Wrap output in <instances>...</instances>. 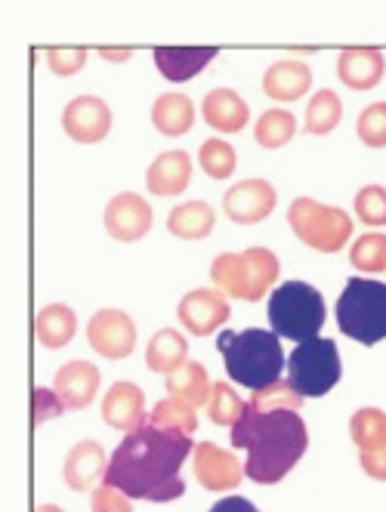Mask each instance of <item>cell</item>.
I'll return each mask as SVG.
<instances>
[{
	"label": "cell",
	"mask_w": 386,
	"mask_h": 512,
	"mask_svg": "<svg viewBox=\"0 0 386 512\" xmlns=\"http://www.w3.org/2000/svg\"><path fill=\"white\" fill-rule=\"evenodd\" d=\"M359 139L368 149H386V102H374L359 115Z\"/></svg>",
	"instance_id": "d590c367"
},
{
	"label": "cell",
	"mask_w": 386,
	"mask_h": 512,
	"mask_svg": "<svg viewBox=\"0 0 386 512\" xmlns=\"http://www.w3.org/2000/svg\"><path fill=\"white\" fill-rule=\"evenodd\" d=\"M337 327L365 346L386 340V284L349 278L337 300Z\"/></svg>",
	"instance_id": "5b68a950"
},
{
	"label": "cell",
	"mask_w": 386,
	"mask_h": 512,
	"mask_svg": "<svg viewBox=\"0 0 386 512\" xmlns=\"http://www.w3.org/2000/svg\"><path fill=\"white\" fill-rule=\"evenodd\" d=\"M248 405H254L257 411H297L303 405V395L291 383H275L263 392H254Z\"/></svg>",
	"instance_id": "e575fe53"
},
{
	"label": "cell",
	"mask_w": 386,
	"mask_h": 512,
	"mask_svg": "<svg viewBox=\"0 0 386 512\" xmlns=\"http://www.w3.org/2000/svg\"><path fill=\"white\" fill-rule=\"evenodd\" d=\"M343 118V105H340V96L334 90H319L309 105H306V133H315V136H325L331 133Z\"/></svg>",
	"instance_id": "f1b7e54d"
},
{
	"label": "cell",
	"mask_w": 386,
	"mask_h": 512,
	"mask_svg": "<svg viewBox=\"0 0 386 512\" xmlns=\"http://www.w3.org/2000/svg\"><path fill=\"white\" fill-rule=\"evenodd\" d=\"M192 179V161L186 152H164L152 161L146 173V186L155 198H173L189 189Z\"/></svg>",
	"instance_id": "ffe728a7"
},
{
	"label": "cell",
	"mask_w": 386,
	"mask_h": 512,
	"mask_svg": "<svg viewBox=\"0 0 386 512\" xmlns=\"http://www.w3.org/2000/svg\"><path fill=\"white\" fill-rule=\"evenodd\" d=\"M288 223L294 235L319 253H337L353 238V219L340 207H325L312 198H297L288 207Z\"/></svg>",
	"instance_id": "52a82bcc"
},
{
	"label": "cell",
	"mask_w": 386,
	"mask_h": 512,
	"mask_svg": "<svg viewBox=\"0 0 386 512\" xmlns=\"http://www.w3.org/2000/svg\"><path fill=\"white\" fill-rule=\"evenodd\" d=\"M297 133V118L291 112H285V108H269V112L257 121V142L263 145V149H282V145H288Z\"/></svg>",
	"instance_id": "f546056e"
},
{
	"label": "cell",
	"mask_w": 386,
	"mask_h": 512,
	"mask_svg": "<svg viewBox=\"0 0 386 512\" xmlns=\"http://www.w3.org/2000/svg\"><path fill=\"white\" fill-rule=\"evenodd\" d=\"M152 56L167 81L183 84V81H192L198 71L217 56V50L214 47H155Z\"/></svg>",
	"instance_id": "7402d4cb"
},
{
	"label": "cell",
	"mask_w": 386,
	"mask_h": 512,
	"mask_svg": "<svg viewBox=\"0 0 386 512\" xmlns=\"http://www.w3.org/2000/svg\"><path fill=\"white\" fill-rule=\"evenodd\" d=\"M90 509H93V512H133L127 494L118 491V488H112V485H105V482L93 491Z\"/></svg>",
	"instance_id": "f35d334b"
},
{
	"label": "cell",
	"mask_w": 386,
	"mask_h": 512,
	"mask_svg": "<svg viewBox=\"0 0 386 512\" xmlns=\"http://www.w3.org/2000/svg\"><path fill=\"white\" fill-rule=\"evenodd\" d=\"M180 324L195 337H207L220 331V327L229 321V300L223 290H210V287H198L192 294H186L180 300Z\"/></svg>",
	"instance_id": "8fae6325"
},
{
	"label": "cell",
	"mask_w": 386,
	"mask_h": 512,
	"mask_svg": "<svg viewBox=\"0 0 386 512\" xmlns=\"http://www.w3.org/2000/svg\"><path fill=\"white\" fill-rule=\"evenodd\" d=\"M192 472L201 488L207 491H235L244 479V466L232 451L217 448L214 442H201L192 451Z\"/></svg>",
	"instance_id": "30bf717a"
},
{
	"label": "cell",
	"mask_w": 386,
	"mask_h": 512,
	"mask_svg": "<svg viewBox=\"0 0 386 512\" xmlns=\"http://www.w3.org/2000/svg\"><path fill=\"white\" fill-rule=\"evenodd\" d=\"M282 275L278 256L266 247H251L241 253H220L210 263V278H214L217 290H223L232 300H248L257 303L269 294V287Z\"/></svg>",
	"instance_id": "277c9868"
},
{
	"label": "cell",
	"mask_w": 386,
	"mask_h": 512,
	"mask_svg": "<svg viewBox=\"0 0 386 512\" xmlns=\"http://www.w3.org/2000/svg\"><path fill=\"white\" fill-rule=\"evenodd\" d=\"M34 512H65V509H59L53 503H38V509H34Z\"/></svg>",
	"instance_id": "ee69618b"
},
{
	"label": "cell",
	"mask_w": 386,
	"mask_h": 512,
	"mask_svg": "<svg viewBox=\"0 0 386 512\" xmlns=\"http://www.w3.org/2000/svg\"><path fill=\"white\" fill-rule=\"evenodd\" d=\"M102 53V59H112V62H124V59H130V47H121V50H112V47H102L99 50Z\"/></svg>",
	"instance_id": "7bdbcfd3"
},
{
	"label": "cell",
	"mask_w": 386,
	"mask_h": 512,
	"mask_svg": "<svg viewBox=\"0 0 386 512\" xmlns=\"http://www.w3.org/2000/svg\"><path fill=\"white\" fill-rule=\"evenodd\" d=\"M149 423L155 429H164V432H177V435H192L198 429V417H195V408L183 405L177 398H164L155 405V411L149 414Z\"/></svg>",
	"instance_id": "4dcf8cb0"
},
{
	"label": "cell",
	"mask_w": 386,
	"mask_h": 512,
	"mask_svg": "<svg viewBox=\"0 0 386 512\" xmlns=\"http://www.w3.org/2000/svg\"><path fill=\"white\" fill-rule=\"evenodd\" d=\"M152 223H155V213H152L149 201H143L133 192L112 198L109 207H105V232H109L115 241H124V244L139 241L143 235H149Z\"/></svg>",
	"instance_id": "5bb4252c"
},
{
	"label": "cell",
	"mask_w": 386,
	"mask_h": 512,
	"mask_svg": "<svg viewBox=\"0 0 386 512\" xmlns=\"http://www.w3.org/2000/svg\"><path fill=\"white\" fill-rule=\"evenodd\" d=\"M244 401L235 395V389H229V383H214V395H210L207 405V417L217 426H235L244 414Z\"/></svg>",
	"instance_id": "836d02e7"
},
{
	"label": "cell",
	"mask_w": 386,
	"mask_h": 512,
	"mask_svg": "<svg viewBox=\"0 0 386 512\" xmlns=\"http://www.w3.org/2000/svg\"><path fill=\"white\" fill-rule=\"evenodd\" d=\"M56 395L62 398V405L68 411H84L93 405V398L99 392V371L90 361H68L65 368H59L53 380Z\"/></svg>",
	"instance_id": "9a60e30c"
},
{
	"label": "cell",
	"mask_w": 386,
	"mask_h": 512,
	"mask_svg": "<svg viewBox=\"0 0 386 512\" xmlns=\"http://www.w3.org/2000/svg\"><path fill=\"white\" fill-rule=\"evenodd\" d=\"M102 417L109 426L115 429H124V432H133L143 426L149 417H146V395L136 383H115L109 392L102 398Z\"/></svg>",
	"instance_id": "2e32d148"
},
{
	"label": "cell",
	"mask_w": 386,
	"mask_h": 512,
	"mask_svg": "<svg viewBox=\"0 0 386 512\" xmlns=\"http://www.w3.org/2000/svg\"><path fill=\"white\" fill-rule=\"evenodd\" d=\"M359 463H362V469L371 475V479H377V482H386V448L359 454Z\"/></svg>",
	"instance_id": "60d3db41"
},
{
	"label": "cell",
	"mask_w": 386,
	"mask_h": 512,
	"mask_svg": "<svg viewBox=\"0 0 386 512\" xmlns=\"http://www.w3.org/2000/svg\"><path fill=\"white\" fill-rule=\"evenodd\" d=\"M349 263H353V269H359L365 275L386 272V235L383 232H368V235L356 238L353 250H349Z\"/></svg>",
	"instance_id": "1f68e13d"
},
{
	"label": "cell",
	"mask_w": 386,
	"mask_h": 512,
	"mask_svg": "<svg viewBox=\"0 0 386 512\" xmlns=\"http://www.w3.org/2000/svg\"><path fill=\"white\" fill-rule=\"evenodd\" d=\"M204 121L220 130V133H238L248 127L251 121V112H248V105H244V99L229 90V87H217V90H210L204 96Z\"/></svg>",
	"instance_id": "44dd1931"
},
{
	"label": "cell",
	"mask_w": 386,
	"mask_h": 512,
	"mask_svg": "<svg viewBox=\"0 0 386 512\" xmlns=\"http://www.w3.org/2000/svg\"><path fill=\"white\" fill-rule=\"evenodd\" d=\"M186 361H189V343L180 331H173V327L158 331L146 346V364L155 374L170 377L173 371H180Z\"/></svg>",
	"instance_id": "d4e9b609"
},
{
	"label": "cell",
	"mask_w": 386,
	"mask_h": 512,
	"mask_svg": "<svg viewBox=\"0 0 386 512\" xmlns=\"http://www.w3.org/2000/svg\"><path fill=\"white\" fill-rule=\"evenodd\" d=\"M198 164L210 179H229L235 173L238 155H235V149L229 142L207 139V142H201V149H198Z\"/></svg>",
	"instance_id": "d6a6232c"
},
{
	"label": "cell",
	"mask_w": 386,
	"mask_h": 512,
	"mask_svg": "<svg viewBox=\"0 0 386 512\" xmlns=\"http://www.w3.org/2000/svg\"><path fill=\"white\" fill-rule=\"evenodd\" d=\"M269 324L278 337L309 343L319 337L325 324V300L312 284L285 281L269 297Z\"/></svg>",
	"instance_id": "8992f818"
},
{
	"label": "cell",
	"mask_w": 386,
	"mask_h": 512,
	"mask_svg": "<svg viewBox=\"0 0 386 512\" xmlns=\"http://www.w3.org/2000/svg\"><path fill=\"white\" fill-rule=\"evenodd\" d=\"M356 216L362 219L365 226L377 229L386 226V189L380 186H365L356 195Z\"/></svg>",
	"instance_id": "74e56055"
},
{
	"label": "cell",
	"mask_w": 386,
	"mask_h": 512,
	"mask_svg": "<svg viewBox=\"0 0 386 512\" xmlns=\"http://www.w3.org/2000/svg\"><path fill=\"white\" fill-rule=\"evenodd\" d=\"M87 53L90 50H84V47H50V50H44V59L56 78H72L87 65Z\"/></svg>",
	"instance_id": "8d00e7d4"
},
{
	"label": "cell",
	"mask_w": 386,
	"mask_h": 512,
	"mask_svg": "<svg viewBox=\"0 0 386 512\" xmlns=\"http://www.w3.org/2000/svg\"><path fill=\"white\" fill-rule=\"evenodd\" d=\"M195 451L189 435L155 429L149 420L127 432L121 445L115 448L105 472V485L124 491L130 500H152L170 503L186 494L183 482V463Z\"/></svg>",
	"instance_id": "6da1fadb"
},
{
	"label": "cell",
	"mask_w": 386,
	"mask_h": 512,
	"mask_svg": "<svg viewBox=\"0 0 386 512\" xmlns=\"http://www.w3.org/2000/svg\"><path fill=\"white\" fill-rule=\"evenodd\" d=\"M78 331V315L68 309L65 303H53L44 306L38 312V324H34V334H38V343L44 349H62L72 343Z\"/></svg>",
	"instance_id": "484cf974"
},
{
	"label": "cell",
	"mask_w": 386,
	"mask_h": 512,
	"mask_svg": "<svg viewBox=\"0 0 386 512\" xmlns=\"http://www.w3.org/2000/svg\"><path fill=\"white\" fill-rule=\"evenodd\" d=\"M210 512H260V509L244 497H223L220 503H214Z\"/></svg>",
	"instance_id": "b9f144b4"
},
{
	"label": "cell",
	"mask_w": 386,
	"mask_h": 512,
	"mask_svg": "<svg viewBox=\"0 0 386 512\" xmlns=\"http://www.w3.org/2000/svg\"><path fill=\"white\" fill-rule=\"evenodd\" d=\"M62 127L81 145H96L112 130V108L96 96H78L65 105Z\"/></svg>",
	"instance_id": "4fadbf2b"
},
{
	"label": "cell",
	"mask_w": 386,
	"mask_h": 512,
	"mask_svg": "<svg viewBox=\"0 0 386 512\" xmlns=\"http://www.w3.org/2000/svg\"><path fill=\"white\" fill-rule=\"evenodd\" d=\"M87 340L93 352L118 361L127 358L136 346V324L121 309H99L87 324Z\"/></svg>",
	"instance_id": "9c48e42d"
},
{
	"label": "cell",
	"mask_w": 386,
	"mask_h": 512,
	"mask_svg": "<svg viewBox=\"0 0 386 512\" xmlns=\"http://www.w3.org/2000/svg\"><path fill=\"white\" fill-rule=\"evenodd\" d=\"M217 349L223 355V364L229 377L238 386H248L251 392H263L275 383H282L285 371V352L278 343V334L272 331H223L217 340Z\"/></svg>",
	"instance_id": "3957f363"
},
{
	"label": "cell",
	"mask_w": 386,
	"mask_h": 512,
	"mask_svg": "<svg viewBox=\"0 0 386 512\" xmlns=\"http://www.w3.org/2000/svg\"><path fill=\"white\" fill-rule=\"evenodd\" d=\"M288 383L303 398H319L340 383V352L334 340L315 337L300 343L288 358Z\"/></svg>",
	"instance_id": "ba28073f"
},
{
	"label": "cell",
	"mask_w": 386,
	"mask_h": 512,
	"mask_svg": "<svg viewBox=\"0 0 386 512\" xmlns=\"http://www.w3.org/2000/svg\"><path fill=\"white\" fill-rule=\"evenodd\" d=\"M232 448L248 451L244 475L257 485H275L297 466L309 448V432L297 411H257L244 408L232 426Z\"/></svg>",
	"instance_id": "7a4b0ae2"
},
{
	"label": "cell",
	"mask_w": 386,
	"mask_h": 512,
	"mask_svg": "<svg viewBox=\"0 0 386 512\" xmlns=\"http://www.w3.org/2000/svg\"><path fill=\"white\" fill-rule=\"evenodd\" d=\"M312 87V71L300 59H282L272 62L263 75V93L272 102H294Z\"/></svg>",
	"instance_id": "d6986e66"
},
{
	"label": "cell",
	"mask_w": 386,
	"mask_h": 512,
	"mask_svg": "<svg viewBox=\"0 0 386 512\" xmlns=\"http://www.w3.org/2000/svg\"><path fill=\"white\" fill-rule=\"evenodd\" d=\"M34 423L38 426H44L50 417H59L62 411H65V405H62V398L56 395V389H34Z\"/></svg>",
	"instance_id": "ab89813d"
},
{
	"label": "cell",
	"mask_w": 386,
	"mask_h": 512,
	"mask_svg": "<svg viewBox=\"0 0 386 512\" xmlns=\"http://www.w3.org/2000/svg\"><path fill=\"white\" fill-rule=\"evenodd\" d=\"M152 124L164 136H183L195 124V105L186 93H164L152 105Z\"/></svg>",
	"instance_id": "4316f807"
},
{
	"label": "cell",
	"mask_w": 386,
	"mask_h": 512,
	"mask_svg": "<svg viewBox=\"0 0 386 512\" xmlns=\"http://www.w3.org/2000/svg\"><path fill=\"white\" fill-rule=\"evenodd\" d=\"M223 210L238 226H257L275 210V189L266 179H241L223 195Z\"/></svg>",
	"instance_id": "7c38bea8"
},
{
	"label": "cell",
	"mask_w": 386,
	"mask_h": 512,
	"mask_svg": "<svg viewBox=\"0 0 386 512\" xmlns=\"http://www.w3.org/2000/svg\"><path fill=\"white\" fill-rule=\"evenodd\" d=\"M105 451L96 442H78L65 457V485L72 491H96L105 482Z\"/></svg>",
	"instance_id": "ac0fdd59"
},
{
	"label": "cell",
	"mask_w": 386,
	"mask_h": 512,
	"mask_svg": "<svg viewBox=\"0 0 386 512\" xmlns=\"http://www.w3.org/2000/svg\"><path fill=\"white\" fill-rule=\"evenodd\" d=\"M349 435H353L359 454L386 448V414L377 411V408L356 411L353 420H349Z\"/></svg>",
	"instance_id": "83f0119b"
},
{
	"label": "cell",
	"mask_w": 386,
	"mask_h": 512,
	"mask_svg": "<svg viewBox=\"0 0 386 512\" xmlns=\"http://www.w3.org/2000/svg\"><path fill=\"white\" fill-rule=\"evenodd\" d=\"M167 395L183 401V405H189V408H204V405H210L214 383H210L207 368L201 361H186L180 371H173L167 377Z\"/></svg>",
	"instance_id": "603a6c76"
},
{
	"label": "cell",
	"mask_w": 386,
	"mask_h": 512,
	"mask_svg": "<svg viewBox=\"0 0 386 512\" xmlns=\"http://www.w3.org/2000/svg\"><path fill=\"white\" fill-rule=\"evenodd\" d=\"M214 226H217V213L207 201H186L180 207H173L167 216L170 235H177L183 241H201L214 232Z\"/></svg>",
	"instance_id": "cb8c5ba5"
},
{
	"label": "cell",
	"mask_w": 386,
	"mask_h": 512,
	"mask_svg": "<svg viewBox=\"0 0 386 512\" xmlns=\"http://www.w3.org/2000/svg\"><path fill=\"white\" fill-rule=\"evenodd\" d=\"M386 59L377 47H349L337 59V75L349 90H371L380 84Z\"/></svg>",
	"instance_id": "e0dca14e"
}]
</instances>
